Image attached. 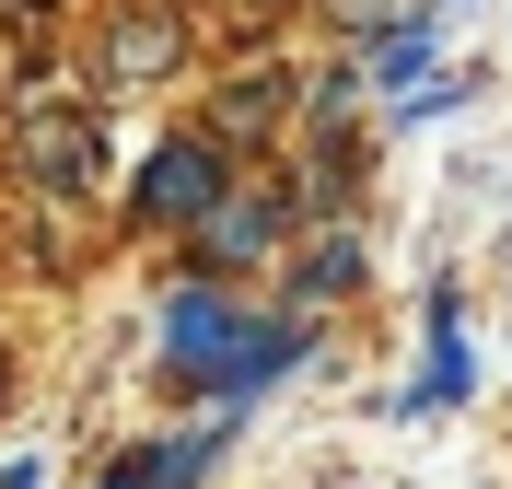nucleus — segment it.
<instances>
[{
    "label": "nucleus",
    "mask_w": 512,
    "mask_h": 489,
    "mask_svg": "<svg viewBox=\"0 0 512 489\" xmlns=\"http://www.w3.org/2000/svg\"><path fill=\"white\" fill-rule=\"evenodd\" d=\"M140 198L175 210V222H187V210H222V152H210V140H163L152 175H140Z\"/></svg>",
    "instance_id": "obj_1"
},
{
    "label": "nucleus",
    "mask_w": 512,
    "mask_h": 489,
    "mask_svg": "<svg viewBox=\"0 0 512 489\" xmlns=\"http://www.w3.org/2000/svg\"><path fill=\"white\" fill-rule=\"evenodd\" d=\"M222 350H233V303L222 292H175L163 303V361H175V373H210Z\"/></svg>",
    "instance_id": "obj_2"
},
{
    "label": "nucleus",
    "mask_w": 512,
    "mask_h": 489,
    "mask_svg": "<svg viewBox=\"0 0 512 489\" xmlns=\"http://www.w3.org/2000/svg\"><path fill=\"white\" fill-rule=\"evenodd\" d=\"M291 361H303V326H256V338H233V350L210 361L198 385H222V396H268V385L291 373Z\"/></svg>",
    "instance_id": "obj_3"
},
{
    "label": "nucleus",
    "mask_w": 512,
    "mask_h": 489,
    "mask_svg": "<svg viewBox=\"0 0 512 489\" xmlns=\"http://www.w3.org/2000/svg\"><path fill=\"white\" fill-rule=\"evenodd\" d=\"M466 385H478V361H466V326H454V303H431V361H419L408 408H466Z\"/></svg>",
    "instance_id": "obj_4"
},
{
    "label": "nucleus",
    "mask_w": 512,
    "mask_h": 489,
    "mask_svg": "<svg viewBox=\"0 0 512 489\" xmlns=\"http://www.w3.org/2000/svg\"><path fill=\"white\" fill-rule=\"evenodd\" d=\"M222 443H233V420H210V431H175V443H152V455H140V489H198L210 466H222Z\"/></svg>",
    "instance_id": "obj_5"
},
{
    "label": "nucleus",
    "mask_w": 512,
    "mask_h": 489,
    "mask_svg": "<svg viewBox=\"0 0 512 489\" xmlns=\"http://www.w3.org/2000/svg\"><path fill=\"white\" fill-rule=\"evenodd\" d=\"M373 82L408 105L419 82H431V24H396V35H384V47H373Z\"/></svg>",
    "instance_id": "obj_6"
},
{
    "label": "nucleus",
    "mask_w": 512,
    "mask_h": 489,
    "mask_svg": "<svg viewBox=\"0 0 512 489\" xmlns=\"http://www.w3.org/2000/svg\"><path fill=\"white\" fill-rule=\"evenodd\" d=\"M268 233H280V210H210V268H245Z\"/></svg>",
    "instance_id": "obj_7"
},
{
    "label": "nucleus",
    "mask_w": 512,
    "mask_h": 489,
    "mask_svg": "<svg viewBox=\"0 0 512 489\" xmlns=\"http://www.w3.org/2000/svg\"><path fill=\"white\" fill-rule=\"evenodd\" d=\"M338 280H361V245H350V233H326V245H315V292H338Z\"/></svg>",
    "instance_id": "obj_8"
},
{
    "label": "nucleus",
    "mask_w": 512,
    "mask_h": 489,
    "mask_svg": "<svg viewBox=\"0 0 512 489\" xmlns=\"http://www.w3.org/2000/svg\"><path fill=\"white\" fill-rule=\"evenodd\" d=\"M105 489H140V466H117V478H105Z\"/></svg>",
    "instance_id": "obj_9"
}]
</instances>
